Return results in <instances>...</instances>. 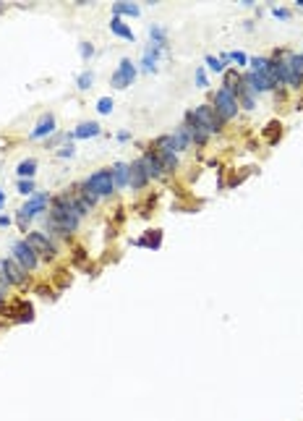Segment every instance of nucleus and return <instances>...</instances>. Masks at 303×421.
Here are the masks:
<instances>
[{"label": "nucleus", "instance_id": "25", "mask_svg": "<svg viewBox=\"0 0 303 421\" xmlns=\"http://www.w3.org/2000/svg\"><path fill=\"white\" fill-rule=\"evenodd\" d=\"M34 170H37V160H24V162L16 168V173L21 175V178H32Z\"/></svg>", "mask_w": 303, "mask_h": 421}, {"label": "nucleus", "instance_id": "7", "mask_svg": "<svg viewBox=\"0 0 303 421\" xmlns=\"http://www.w3.org/2000/svg\"><path fill=\"white\" fill-rule=\"evenodd\" d=\"M134 79H136V65L128 58H123L120 65H118V71L113 74V86H115V89H125V86L134 84Z\"/></svg>", "mask_w": 303, "mask_h": 421}, {"label": "nucleus", "instance_id": "33", "mask_svg": "<svg viewBox=\"0 0 303 421\" xmlns=\"http://www.w3.org/2000/svg\"><path fill=\"white\" fill-rule=\"evenodd\" d=\"M73 152H76V149H73V144H66V147H63L58 154H60V157H73Z\"/></svg>", "mask_w": 303, "mask_h": 421}, {"label": "nucleus", "instance_id": "18", "mask_svg": "<svg viewBox=\"0 0 303 421\" xmlns=\"http://www.w3.org/2000/svg\"><path fill=\"white\" fill-rule=\"evenodd\" d=\"M99 134V123H81L76 131H73V139H89V136H97Z\"/></svg>", "mask_w": 303, "mask_h": 421}, {"label": "nucleus", "instance_id": "36", "mask_svg": "<svg viewBox=\"0 0 303 421\" xmlns=\"http://www.w3.org/2000/svg\"><path fill=\"white\" fill-rule=\"evenodd\" d=\"M6 288H8V283H6L3 277H0V301H3V298H6Z\"/></svg>", "mask_w": 303, "mask_h": 421}, {"label": "nucleus", "instance_id": "8", "mask_svg": "<svg viewBox=\"0 0 303 421\" xmlns=\"http://www.w3.org/2000/svg\"><path fill=\"white\" fill-rule=\"evenodd\" d=\"M13 254H16L13 259H16L24 270H34V267H37V251L29 246L27 241H16V243H13Z\"/></svg>", "mask_w": 303, "mask_h": 421}, {"label": "nucleus", "instance_id": "26", "mask_svg": "<svg viewBox=\"0 0 303 421\" xmlns=\"http://www.w3.org/2000/svg\"><path fill=\"white\" fill-rule=\"evenodd\" d=\"M267 139H269V144H274L277 139H280V134H283V126H280L277 121H272V123H267Z\"/></svg>", "mask_w": 303, "mask_h": 421}, {"label": "nucleus", "instance_id": "17", "mask_svg": "<svg viewBox=\"0 0 303 421\" xmlns=\"http://www.w3.org/2000/svg\"><path fill=\"white\" fill-rule=\"evenodd\" d=\"M160 48H155V45H149L146 48V53H144V60H141V65H144V71H155L157 68V58H160Z\"/></svg>", "mask_w": 303, "mask_h": 421}, {"label": "nucleus", "instance_id": "20", "mask_svg": "<svg viewBox=\"0 0 303 421\" xmlns=\"http://www.w3.org/2000/svg\"><path fill=\"white\" fill-rule=\"evenodd\" d=\"M110 170H113V183L115 186H128V165L125 162H115Z\"/></svg>", "mask_w": 303, "mask_h": 421}, {"label": "nucleus", "instance_id": "3", "mask_svg": "<svg viewBox=\"0 0 303 421\" xmlns=\"http://www.w3.org/2000/svg\"><path fill=\"white\" fill-rule=\"evenodd\" d=\"M214 113H217L222 121L235 118V113H238V100H235V95L228 92V89H217V95H214Z\"/></svg>", "mask_w": 303, "mask_h": 421}, {"label": "nucleus", "instance_id": "13", "mask_svg": "<svg viewBox=\"0 0 303 421\" xmlns=\"http://www.w3.org/2000/svg\"><path fill=\"white\" fill-rule=\"evenodd\" d=\"M53 131H55V115L53 113H45V115H42L39 118V123L34 126V131H32V139H42V136H47V134H53Z\"/></svg>", "mask_w": 303, "mask_h": 421}, {"label": "nucleus", "instance_id": "29", "mask_svg": "<svg viewBox=\"0 0 303 421\" xmlns=\"http://www.w3.org/2000/svg\"><path fill=\"white\" fill-rule=\"evenodd\" d=\"M207 65H209L212 71H222V68H225L222 60H220V58H214V55H207Z\"/></svg>", "mask_w": 303, "mask_h": 421}, {"label": "nucleus", "instance_id": "16", "mask_svg": "<svg viewBox=\"0 0 303 421\" xmlns=\"http://www.w3.org/2000/svg\"><path fill=\"white\" fill-rule=\"evenodd\" d=\"M110 32L118 34V37H123V39H128V42H134V39H136V34L120 21V16H113V21H110Z\"/></svg>", "mask_w": 303, "mask_h": 421}, {"label": "nucleus", "instance_id": "31", "mask_svg": "<svg viewBox=\"0 0 303 421\" xmlns=\"http://www.w3.org/2000/svg\"><path fill=\"white\" fill-rule=\"evenodd\" d=\"M79 50H81V58H84V60L94 55V48L89 45V42H81V48H79Z\"/></svg>", "mask_w": 303, "mask_h": 421}, {"label": "nucleus", "instance_id": "23", "mask_svg": "<svg viewBox=\"0 0 303 421\" xmlns=\"http://www.w3.org/2000/svg\"><path fill=\"white\" fill-rule=\"evenodd\" d=\"M155 154L160 157V162H162V170H165V173H172V170H175V165H178L175 152H155Z\"/></svg>", "mask_w": 303, "mask_h": 421}, {"label": "nucleus", "instance_id": "24", "mask_svg": "<svg viewBox=\"0 0 303 421\" xmlns=\"http://www.w3.org/2000/svg\"><path fill=\"white\" fill-rule=\"evenodd\" d=\"M113 13H115V16H139L141 8L134 6V3H115V6H113Z\"/></svg>", "mask_w": 303, "mask_h": 421}, {"label": "nucleus", "instance_id": "1", "mask_svg": "<svg viewBox=\"0 0 303 421\" xmlns=\"http://www.w3.org/2000/svg\"><path fill=\"white\" fill-rule=\"evenodd\" d=\"M86 212L76 204V199L68 196V194H60L55 202H53V212L47 215V228L60 233V236H68L79 228V220L84 217Z\"/></svg>", "mask_w": 303, "mask_h": 421}, {"label": "nucleus", "instance_id": "34", "mask_svg": "<svg viewBox=\"0 0 303 421\" xmlns=\"http://www.w3.org/2000/svg\"><path fill=\"white\" fill-rule=\"evenodd\" d=\"M272 13H274L277 18H290V11H285V8H274Z\"/></svg>", "mask_w": 303, "mask_h": 421}, {"label": "nucleus", "instance_id": "2", "mask_svg": "<svg viewBox=\"0 0 303 421\" xmlns=\"http://www.w3.org/2000/svg\"><path fill=\"white\" fill-rule=\"evenodd\" d=\"M188 118L193 121V123H199L207 134H217V131L222 128V118L214 113V107H209V105H199V107H193L191 113H188Z\"/></svg>", "mask_w": 303, "mask_h": 421}, {"label": "nucleus", "instance_id": "38", "mask_svg": "<svg viewBox=\"0 0 303 421\" xmlns=\"http://www.w3.org/2000/svg\"><path fill=\"white\" fill-rule=\"evenodd\" d=\"M3 202H6V194H3V191H0V207H3Z\"/></svg>", "mask_w": 303, "mask_h": 421}, {"label": "nucleus", "instance_id": "11", "mask_svg": "<svg viewBox=\"0 0 303 421\" xmlns=\"http://www.w3.org/2000/svg\"><path fill=\"white\" fill-rule=\"evenodd\" d=\"M47 202H50V196H47V194H37V196H32L29 202H27L24 207H21V209H18V215H24L27 220H32L34 215H39L42 209L47 207Z\"/></svg>", "mask_w": 303, "mask_h": 421}, {"label": "nucleus", "instance_id": "21", "mask_svg": "<svg viewBox=\"0 0 303 421\" xmlns=\"http://www.w3.org/2000/svg\"><path fill=\"white\" fill-rule=\"evenodd\" d=\"M149 37H152V45H155V48H160V50L167 48V32L162 27H152L149 29Z\"/></svg>", "mask_w": 303, "mask_h": 421}, {"label": "nucleus", "instance_id": "32", "mask_svg": "<svg viewBox=\"0 0 303 421\" xmlns=\"http://www.w3.org/2000/svg\"><path fill=\"white\" fill-rule=\"evenodd\" d=\"M230 60H235L238 65H246V63H248V58H246L243 53H233V55H230Z\"/></svg>", "mask_w": 303, "mask_h": 421}, {"label": "nucleus", "instance_id": "22", "mask_svg": "<svg viewBox=\"0 0 303 421\" xmlns=\"http://www.w3.org/2000/svg\"><path fill=\"white\" fill-rule=\"evenodd\" d=\"M172 142H175V152H181V149H188L191 139H188V131H186V126H181V128H175V131H172Z\"/></svg>", "mask_w": 303, "mask_h": 421}, {"label": "nucleus", "instance_id": "12", "mask_svg": "<svg viewBox=\"0 0 303 421\" xmlns=\"http://www.w3.org/2000/svg\"><path fill=\"white\" fill-rule=\"evenodd\" d=\"M146 181H149V175H146L141 160H136V162L128 165V186H131V189H144Z\"/></svg>", "mask_w": 303, "mask_h": 421}, {"label": "nucleus", "instance_id": "37", "mask_svg": "<svg viewBox=\"0 0 303 421\" xmlns=\"http://www.w3.org/2000/svg\"><path fill=\"white\" fill-rule=\"evenodd\" d=\"M8 225H11V217L3 215V217H0V228H8Z\"/></svg>", "mask_w": 303, "mask_h": 421}, {"label": "nucleus", "instance_id": "27", "mask_svg": "<svg viewBox=\"0 0 303 421\" xmlns=\"http://www.w3.org/2000/svg\"><path fill=\"white\" fill-rule=\"evenodd\" d=\"M92 81H94L92 71H84V74L79 76V89H89V86H92Z\"/></svg>", "mask_w": 303, "mask_h": 421}, {"label": "nucleus", "instance_id": "14", "mask_svg": "<svg viewBox=\"0 0 303 421\" xmlns=\"http://www.w3.org/2000/svg\"><path fill=\"white\" fill-rule=\"evenodd\" d=\"M141 165H144V170H146L149 178H157V175L165 173V170H162V162H160V157H157L155 152H146L144 157H141Z\"/></svg>", "mask_w": 303, "mask_h": 421}, {"label": "nucleus", "instance_id": "15", "mask_svg": "<svg viewBox=\"0 0 303 421\" xmlns=\"http://www.w3.org/2000/svg\"><path fill=\"white\" fill-rule=\"evenodd\" d=\"M186 131H188V139H191L193 144H207V136H209V134H207V131H204L199 123H193L188 115H186Z\"/></svg>", "mask_w": 303, "mask_h": 421}, {"label": "nucleus", "instance_id": "4", "mask_svg": "<svg viewBox=\"0 0 303 421\" xmlns=\"http://www.w3.org/2000/svg\"><path fill=\"white\" fill-rule=\"evenodd\" d=\"M86 186H89L97 196H107V194H113V189H115V183H113V170H110V168H105V170L92 173L89 178H86Z\"/></svg>", "mask_w": 303, "mask_h": 421}, {"label": "nucleus", "instance_id": "30", "mask_svg": "<svg viewBox=\"0 0 303 421\" xmlns=\"http://www.w3.org/2000/svg\"><path fill=\"white\" fill-rule=\"evenodd\" d=\"M18 191H21V194H32V191H34L32 178H24V181H21V183H18Z\"/></svg>", "mask_w": 303, "mask_h": 421}, {"label": "nucleus", "instance_id": "19", "mask_svg": "<svg viewBox=\"0 0 303 421\" xmlns=\"http://www.w3.org/2000/svg\"><path fill=\"white\" fill-rule=\"evenodd\" d=\"M162 243V230H149L144 238L136 241V246H149V249H160Z\"/></svg>", "mask_w": 303, "mask_h": 421}, {"label": "nucleus", "instance_id": "10", "mask_svg": "<svg viewBox=\"0 0 303 421\" xmlns=\"http://www.w3.org/2000/svg\"><path fill=\"white\" fill-rule=\"evenodd\" d=\"M303 84V55H288V86L298 89Z\"/></svg>", "mask_w": 303, "mask_h": 421}, {"label": "nucleus", "instance_id": "6", "mask_svg": "<svg viewBox=\"0 0 303 421\" xmlns=\"http://www.w3.org/2000/svg\"><path fill=\"white\" fill-rule=\"evenodd\" d=\"M0 314H3V317H11V319H16V322H32L34 319V309L27 303V301H13V303H3V306H0Z\"/></svg>", "mask_w": 303, "mask_h": 421}, {"label": "nucleus", "instance_id": "35", "mask_svg": "<svg viewBox=\"0 0 303 421\" xmlns=\"http://www.w3.org/2000/svg\"><path fill=\"white\" fill-rule=\"evenodd\" d=\"M196 84H199V86H207V76H204V71H201V68L196 71Z\"/></svg>", "mask_w": 303, "mask_h": 421}, {"label": "nucleus", "instance_id": "28", "mask_svg": "<svg viewBox=\"0 0 303 421\" xmlns=\"http://www.w3.org/2000/svg\"><path fill=\"white\" fill-rule=\"evenodd\" d=\"M97 110H99L102 115H107V113H110V110H113V100H110V97H99V102H97Z\"/></svg>", "mask_w": 303, "mask_h": 421}, {"label": "nucleus", "instance_id": "5", "mask_svg": "<svg viewBox=\"0 0 303 421\" xmlns=\"http://www.w3.org/2000/svg\"><path fill=\"white\" fill-rule=\"evenodd\" d=\"M0 277L6 283H13V285H24L27 283V270L21 267L16 259H0Z\"/></svg>", "mask_w": 303, "mask_h": 421}, {"label": "nucleus", "instance_id": "9", "mask_svg": "<svg viewBox=\"0 0 303 421\" xmlns=\"http://www.w3.org/2000/svg\"><path fill=\"white\" fill-rule=\"evenodd\" d=\"M27 243L39 254V256H45V259H53L55 256V246L47 241V236L45 233H37V230H32L29 236H27Z\"/></svg>", "mask_w": 303, "mask_h": 421}]
</instances>
